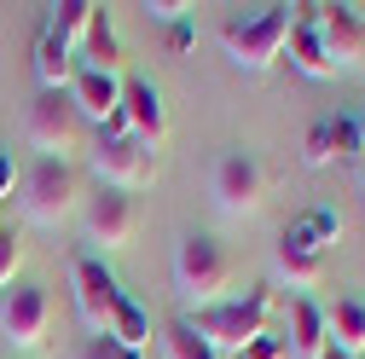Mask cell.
Wrapping results in <instances>:
<instances>
[{
  "mask_svg": "<svg viewBox=\"0 0 365 359\" xmlns=\"http://www.w3.org/2000/svg\"><path fill=\"white\" fill-rule=\"evenodd\" d=\"M70 284H76V313H81V325L93 331V336H110V319H116V307H122L116 273H110L99 255H81V261L70 266Z\"/></svg>",
  "mask_w": 365,
  "mask_h": 359,
  "instance_id": "cell-9",
  "label": "cell"
},
{
  "mask_svg": "<svg viewBox=\"0 0 365 359\" xmlns=\"http://www.w3.org/2000/svg\"><path fill=\"white\" fill-rule=\"evenodd\" d=\"M215 353H244L255 336H267V296H244V301H215L186 319Z\"/></svg>",
  "mask_w": 365,
  "mask_h": 359,
  "instance_id": "cell-4",
  "label": "cell"
},
{
  "mask_svg": "<svg viewBox=\"0 0 365 359\" xmlns=\"http://www.w3.org/2000/svg\"><path fill=\"white\" fill-rule=\"evenodd\" d=\"M209 192H215V209H220V214L250 220V214H261V203H267V174H261V162H255V157L226 151V157L215 162Z\"/></svg>",
  "mask_w": 365,
  "mask_h": 359,
  "instance_id": "cell-8",
  "label": "cell"
},
{
  "mask_svg": "<svg viewBox=\"0 0 365 359\" xmlns=\"http://www.w3.org/2000/svg\"><path fill=\"white\" fill-rule=\"evenodd\" d=\"M307 227H313V232H319V244H331V238H336V232H342V214H331V209H319V214H313V220H307Z\"/></svg>",
  "mask_w": 365,
  "mask_h": 359,
  "instance_id": "cell-28",
  "label": "cell"
},
{
  "mask_svg": "<svg viewBox=\"0 0 365 359\" xmlns=\"http://www.w3.org/2000/svg\"><path fill=\"white\" fill-rule=\"evenodd\" d=\"M325 359H342V353H325Z\"/></svg>",
  "mask_w": 365,
  "mask_h": 359,
  "instance_id": "cell-32",
  "label": "cell"
},
{
  "mask_svg": "<svg viewBox=\"0 0 365 359\" xmlns=\"http://www.w3.org/2000/svg\"><path fill=\"white\" fill-rule=\"evenodd\" d=\"M70 105L81 110V122H99V128H116L122 116V76H105V70H76L70 81Z\"/></svg>",
  "mask_w": 365,
  "mask_h": 359,
  "instance_id": "cell-14",
  "label": "cell"
},
{
  "mask_svg": "<svg viewBox=\"0 0 365 359\" xmlns=\"http://www.w3.org/2000/svg\"><path fill=\"white\" fill-rule=\"evenodd\" d=\"M244 359H290V353H284V336H255L244 348Z\"/></svg>",
  "mask_w": 365,
  "mask_h": 359,
  "instance_id": "cell-26",
  "label": "cell"
},
{
  "mask_svg": "<svg viewBox=\"0 0 365 359\" xmlns=\"http://www.w3.org/2000/svg\"><path fill=\"white\" fill-rule=\"evenodd\" d=\"M226 284H232V255L203 232L180 238V249H174V296L192 313H203V307L226 301Z\"/></svg>",
  "mask_w": 365,
  "mask_h": 359,
  "instance_id": "cell-2",
  "label": "cell"
},
{
  "mask_svg": "<svg viewBox=\"0 0 365 359\" xmlns=\"http://www.w3.org/2000/svg\"><path fill=\"white\" fill-rule=\"evenodd\" d=\"M76 53L64 47V41L47 29L41 35V47H35V81H41V93H70V81H76Z\"/></svg>",
  "mask_w": 365,
  "mask_h": 359,
  "instance_id": "cell-17",
  "label": "cell"
},
{
  "mask_svg": "<svg viewBox=\"0 0 365 359\" xmlns=\"http://www.w3.org/2000/svg\"><path fill=\"white\" fill-rule=\"evenodd\" d=\"M81 58H87V70H105V76H116V70H122V41H116V29H110V12H105V6L93 12V24H87Z\"/></svg>",
  "mask_w": 365,
  "mask_h": 359,
  "instance_id": "cell-19",
  "label": "cell"
},
{
  "mask_svg": "<svg viewBox=\"0 0 365 359\" xmlns=\"http://www.w3.org/2000/svg\"><path fill=\"white\" fill-rule=\"evenodd\" d=\"M24 140L41 157L70 162V151H81V140H87V122L70 105V93H35V105L24 110Z\"/></svg>",
  "mask_w": 365,
  "mask_h": 359,
  "instance_id": "cell-3",
  "label": "cell"
},
{
  "mask_svg": "<svg viewBox=\"0 0 365 359\" xmlns=\"http://www.w3.org/2000/svg\"><path fill=\"white\" fill-rule=\"evenodd\" d=\"M331 157H336V145H331V122H313V128H307V151H302V162H307V168H325Z\"/></svg>",
  "mask_w": 365,
  "mask_h": 359,
  "instance_id": "cell-24",
  "label": "cell"
},
{
  "mask_svg": "<svg viewBox=\"0 0 365 359\" xmlns=\"http://www.w3.org/2000/svg\"><path fill=\"white\" fill-rule=\"evenodd\" d=\"M359 197H365V157H359Z\"/></svg>",
  "mask_w": 365,
  "mask_h": 359,
  "instance_id": "cell-30",
  "label": "cell"
},
{
  "mask_svg": "<svg viewBox=\"0 0 365 359\" xmlns=\"http://www.w3.org/2000/svg\"><path fill=\"white\" fill-rule=\"evenodd\" d=\"M53 336V296L47 284H12L0 296V342L12 353H41Z\"/></svg>",
  "mask_w": 365,
  "mask_h": 359,
  "instance_id": "cell-5",
  "label": "cell"
},
{
  "mask_svg": "<svg viewBox=\"0 0 365 359\" xmlns=\"http://www.w3.org/2000/svg\"><path fill=\"white\" fill-rule=\"evenodd\" d=\"M163 359H220V353H215V348H209L186 319H180V325H168V331H163Z\"/></svg>",
  "mask_w": 365,
  "mask_h": 359,
  "instance_id": "cell-22",
  "label": "cell"
},
{
  "mask_svg": "<svg viewBox=\"0 0 365 359\" xmlns=\"http://www.w3.org/2000/svg\"><path fill=\"white\" fill-rule=\"evenodd\" d=\"M87 157H93V174H99L105 192H128L133 197V192H145L151 180H157V157L145 145H133L128 133H105Z\"/></svg>",
  "mask_w": 365,
  "mask_h": 359,
  "instance_id": "cell-7",
  "label": "cell"
},
{
  "mask_svg": "<svg viewBox=\"0 0 365 359\" xmlns=\"http://www.w3.org/2000/svg\"><path fill=\"white\" fill-rule=\"evenodd\" d=\"M133 227H140V209H133L128 192H105V186H99V197H87V209H81L87 244H99L105 255H110V249H128V244H133Z\"/></svg>",
  "mask_w": 365,
  "mask_h": 359,
  "instance_id": "cell-12",
  "label": "cell"
},
{
  "mask_svg": "<svg viewBox=\"0 0 365 359\" xmlns=\"http://www.w3.org/2000/svg\"><path fill=\"white\" fill-rule=\"evenodd\" d=\"M110 133H128L133 145H145L157 157L163 133H168V110H163V93L151 81H122V116H116Z\"/></svg>",
  "mask_w": 365,
  "mask_h": 359,
  "instance_id": "cell-13",
  "label": "cell"
},
{
  "mask_svg": "<svg viewBox=\"0 0 365 359\" xmlns=\"http://www.w3.org/2000/svg\"><path fill=\"white\" fill-rule=\"evenodd\" d=\"M93 12H99V6H87V0H64V6L53 12V24H47V29L64 41L70 53H81V41H87V24H93Z\"/></svg>",
  "mask_w": 365,
  "mask_h": 359,
  "instance_id": "cell-21",
  "label": "cell"
},
{
  "mask_svg": "<svg viewBox=\"0 0 365 359\" xmlns=\"http://www.w3.org/2000/svg\"><path fill=\"white\" fill-rule=\"evenodd\" d=\"M145 12H151L157 24H180V18H186L192 6H186V0H151V6H145Z\"/></svg>",
  "mask_w": 365,
  "mask_h": 359,
  "instance_id": "cell-27",
  "label": "cell"
},
{
  "mask_svg": "<svg viewBox=\"0 0 365 359\" xmlns=\"http://www.w3.org/2000/svg\"><path fill=\"white\" fill-rule=\"evenodd\" d=\"M81 203V180L70 162H53V157H35V168L24 174V214L35 227H64Z\"/></svg>",
  "mask_w": 365,
  "mask_h": 359,
  "instance_id": "cell-6",
  "label": "cell"
},
{
  "mask_svg": "<svg viewBox=\"0 0 365 359\" xmlns=\"http://www.w3.org/2000/svg\"><path fill=\"white\" fill-rule=\"evenodd\" d=\"M354 128H359V140H365V110H359V122H354Z\"/></svg>",
  "mask_w": 365,
  "mask_h": 359,
  "instance_id": "cell-31",
  "label": "cell"
},
{
  "mask_svg": "<svg viewBox=\"0 0 365 359\" xmlns=\"http://www.w3.org/2000/svg\"><path fill=\"white\" fill-rule=\"evenodd\" d=\"M290 29H296V6H261V12H250V18H232V24H226V29H220V47H226V58H232V70L261 76V70H272V64L284 58Z\"/></svg>",
  "mask_w": 365,
  "mask_h": 359,
  "instance_id": "cell-1",
  "label": "cell"
},
{
  "mask_svg": "<svg viewBox=\"0 0 365 359\" xmlns=\"http://www.w3.org/2000/svg\"><path fill=\"white\" fill-rule=\"evenodd\" d=\"M325 336H331V353H342V359H365V301L342 296V301L325 313Z\"/></svg>",
  "mask_w": 365,
  "mask_h": 359,
  "instance_id": "cell-16",
  "label": "cell"
},
{
  "mask_svg": "<svg viewBox=\"0 0 365 359\" xmlns=\"http://www.w3.org/2000/svg\"><path fill=\"white\" fill-rule=\"evenodd\" d=\"M290 64H296L307 81H325V76H336V70H331V58H325V47H319V35H313L307 6H296V29H290Z\"/></svg>",
  "mask_w": 365,
  "mask_h": 359,
  "instance_id": "cell-18",
  "label": "cell"
},
{
  "mask_svg": "<svg viewBox=\"0 0 365 359\" xmlns=\"http://www.w3.org/2000/svg\"><path fill=\"white\" fill-rule=\"evenodd\" d=\"M110 336H116L122 348H133V353H145V348H151V313H145L140 301H128V296H122L116 319H110Z\"/></svg>",
  "mask_w": 365,
  "mask_h": 359,
  "instance_id": "cell-20",
  "label": "cell"
},
{
  "mask_svg": "<svg viewBox=\"0 0 365 359\" xmlns=\"http://www.w3.org/2000/svg\"><path fill=\"white\" fill-rule=\"evenodd\" d=\"M272 279L290 284L296 296H313L319 284H325V244H319V232L307 227V220L279 238V249H272Z\"/></svg>",
  "mask_w": 365,
  "mask_h": 359,
  "instance_id": "cell-10",
  "label": "cell"
},
{
  "mask_svg": "<svg viewBox=\"0 0 365 359\" xmlns=\"http://www.w3.org/2000/svg\"><path fill=\"white\" fill-rule=\"evenodd\" d=\"M76 359H145V353H133V348H122L116 336H87V342L76 348Z\"/></svg>",
  "mask_w": 365,
  "mask_h": 359,
  "instance_id": "cell-25",
  "label": "cell"
},
{
  "mask_svg": "<svg viewBox=\"0 0 365 359\" xmlns=\"http://www.w3.org/2000/svg\"><path fill=\"white\" fill-rule=\"evenodd\" d=\"M307 18H313V35L325 47L331 70L365 64V18H359V6H307Z\"/></svg>",
  "mask_w": 365,
  "mask_h": 359,
  "instance_id": "cell-11",
  "label": "cell"
},
{
  "mask_svg": "<svg viewBox=\"0 0 365 359\" xmlns=\"http://www.w3.org/2000/svg\"><path fill=\"white\" fill-rule=\"evenodd\" d=\"M284 353H290V359H325V353H331L325 307H313V296H296V301H290V336H284Z\"/></svg>",
  "mask_w": 365,
  "mask_h": 359,
  "instance_id": "cell-15",
  "label": "cell"
},
{
  "mask_svg": "<svg viewBox=\"0 0 365 359\" xmlns=\"http://www.w3.org/2000/svg\"><path fill=\"white\" fill-rule=\"evenodd\" d=\"M24 186V168L12 162V151H0V197H6V192H18Z\"/></svg>",
  "mask_w": 365,
  "mask_h": 359,
  "instance_id": "cell-29",
  "label": "cell"
},
{
  "mask_svg": "<svg viewBox=\"0 0 365 359\" xmlns=\"http://www.w3.org/2000/svg\"><path fill=\"white\" fill-rule=\"evenodd\" d=\"M18 273H24V244L12 232H0V296L18 284Z\"/></svg>",
  "mask_w": 365,
  "mask_h": 359,
  "instance_id": "cell-23",
  "label": "cell"
}]
</instances>
